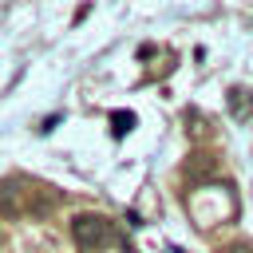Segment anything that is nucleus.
<instances>
[{"label": "nucleus", "mask_w": 253, "mask_h": 253, "mask_svg": "<svg viewBox=\"0 0 253 253\" xmlns=\"http://www.w3.org/2000/svg\"><path fill=\"white\" fill-rule=\"evenodd\" d=\"M221 253H253V245H245V241H233V245H225Z\"/></svg>", "instance_id": "nucleus-4"}, {"label": "nucleus", "mask_w": 253, "mask_h": 253, "mask_svg": "<svg viewBox=\"0 0 253 253\" xmlns=\"http://www.w3.org/2000/svg\"><path fill=\"white\" fill-rule=\"evenodd\" d=\"M225 103H229V115L233 119H249L253 115V91L249 87H229Z\"/></svg>", "instance_id": "nucleus-2"}, {"label": "nucleus", "mask_w": 253, "mask_h": 253, "mask_svg": "<svg viewBox=\"0 0 253 253\" xmlns=\"http://www.w3.org/2000/svg\"><path fill=\"white\" fill-rule=\"evenodd\" d=\"M71 237H75V245H79V249H87V253L107 249V245H115V241H119L115 221H111V217H103V213H75V217H71Z\"/></svg>", "instance_id": "nucleus-1"}, {"label": "nucleus", "mask_w": 253, "mask_h": 253, "mask_svg": "<svg viewBox=\"0 0 253 253\" xmlns=\"http://www.w3.org/2000/svg\"><path fill=\"white\" fill-rule=\"evenodd\" d=\"M134 123H138V119H134V111H111V134H115V138L130 134V130H134Z\"/></svg>", "instance_id": "nucleus-3"}]
</instances>
